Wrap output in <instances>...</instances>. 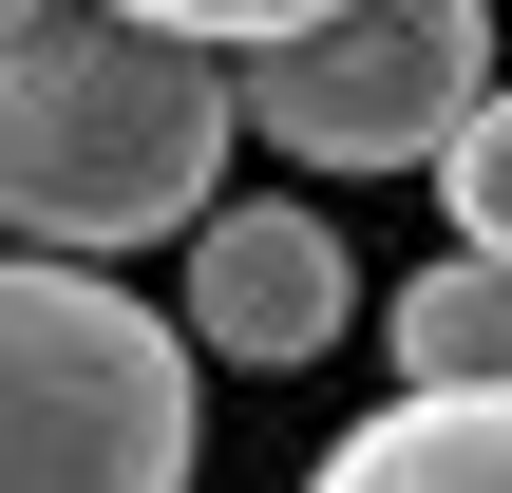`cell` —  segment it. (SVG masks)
<instances>
[{
  "instance_id": "cell-2",
  "label": "cell",
  "mask_w": 512,
  "mask_h": 493,
  "mask_svg": "<svg viewBox=\"0 0 512 493\" xmlns=\"http://www.w3.org/2000/svg\"><path fill=\"white\" fill-rule=\"evenodd\" d=\"M190 437V342L133 285L0 247V493H190Z\"/></svg>"
},
{
  "instance_id": "cell-6",
  "label": "cell",
  "mask_w": 512,
  "mask_h": 493,
  "mask_svg": "<svg viewBox=\"0 0 512 493\" xmlns=\"http://www.w3.org/2000/svg\"><path fill=\"white\" fill-rule=\"evenodd\" d=\"M380 342H399V399H512V266L437 247V266L380 304Z\"/></svg>"
},
{
  "instance_id": "cell-3",
  "label": "cell",
  "mask_w": 512,
  "mask_h": 493,
  "mask_svg": "<svg viewBox=\"0 0 512 493\" xmlns=\"http://www.w3.org/2000/svg\"><path fill=\"white\" fill-rule=\"evenodd\" d=\"M475 95H494V0H342L228 76V114L304 171H437Z\"/></svg>"
},
{
  "instance_id": "cell-4",
  "label": "cell",
  "mask_w": 512,
  "mask_h": 493,
  "mask_svg": "<svg viewBox=\"0 0 512 493\" xmlns=\"http://www.w3.org/2000/svg\"><path fill=\"white\" fill-rule=\"evenodd\" d=\"M342 323H361V266H342V228H323V209L228 190V209L190 228V304H171V342H190V361L285 380V361H323Z\"/></svg>"
},
{
  "instance_id": "cell-1",
  "label": "cell",
  "mask_w": 512,
  "mask_h": 493,
  "mask_svg": "<svg viewBox=\"0 0 512 493\" xmlns=\"http://www.w3.org/2000/svg\"><path fill=\"white\" fill-rule=\"evenodd\" d=\"M228 133H247L228 57L57 0V19L0 38V247L114 285V247H190L228 209Z\"/></svg>"
},
{
  "instance_id": "cell-5",
  "label": "cell",
  "mask_w": 512,
  "mask_h": 493,
  "mask_svg": "<svg viewBox=\"0 0 512 493\" xmlns=\"http://www.w3.org/2000/svg\"><path fill=\"white\" fill-rule=\"evenodd\" d=\"M304 493H512V399H380Z\"/></svg>"
},
{
  "instance_id": "cell-7",
  "label": "cell",
  "mask_w": 512,
  "mask_h": 493,
  "mask_svg": "<svg viewBox=\"0 0 512 493\" xmlns=\"http://www.w3.org/2000/svg\"><path fill=\"white\" fill-rule=\"evenodd\" d=\"M437 190H456V247L475 266H512V76L456 114V152H437Z\"/></svg>"
},
{
  "instance_id": "cell-8",
  "label": "cell",
  "mask_w": 512,
  "mask_h": 493,
  "mask_svg": "<svg viewBox=\"0 0 512 493\" xmlns=\"http://www.w3.org/2000/svg\"><path fill=\"white\" fill-rule=\"evenodd\" d=\"M95 19H133V38H190V57H266V38H304V19H342V0H95Z\"/></svg>"
},
{
  "instance_id": "cell-9",
  "label": "cell",
  "mask_w": 512,
  "mask_h": 493,
  "mask_svg": "<svg viewBox=\"0 0 512 493\" xmlns=\"http://www.w3.org/2000/svg\"><path fill=\"white\" fill-rule=\"evenodd\" d=\"M19 19H57V0H0V38H19Z\"/></svg>"
}]
</instances>
